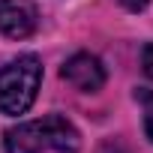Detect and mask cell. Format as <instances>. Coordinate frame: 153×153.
I'll list each match as a JSON object with an SVG mask.
<instances>
[{"mask_svg":"<svg viewBox=\"0 0 153 153\" xmlns=\"http://www.w3.org/2000/svg\"><path fill=\"white\" fill-rule=\"evenodd\" d=\"M3 147L6 153H78L81 150V135L66 117L51 114L42 120H27L18 123L12 129H6L3 135Z\"/></svg>","mask_w":153,"mask_h":153,"instance_id":"cell-1","label":"cell"},{"mask_svg":"<svg viewBox=\"0 0 153 153\" xmlns=\"http://www.w3.org/2000/svg\"><path fill=\"white\" fill-rule=\"evenodd\" d=\"M42 63L33 54H21L0 69V111L3 114H24L39 90Z\"/></svg>","mask_w":153,"mask_h":153,"instance_id":"cell-2","label":"cell"},{"mask_svg":"<svg viewBox=\"0 0 153 153\" xmlns=\"http://www.w3.org/2000/svg\"><path fill=\"white\" fill-rule=\"evenodd\" d=\"M60 75H63L75 90H84V93H96L105 84V66L93 54H72L63 63Z\"/></svg>","mask_w":153,"mask_h":153,"instance_id":"cell-3","label":"cell"},{"mask_svg":"<svg viewBox=\"0 0 153 153\" xmlns=\"http://www.w3.org/2000/svg\"><path fill=\"white\" fill-rule=\"evenodd\" d=\"M39 24L30 0H0V33L9 39H27Z\"/></svg>","mask_w":153,"mask_h":153,"instance_id":"cell-4","label":"cell"},{"mask_svg":"<svg viewBox=\"0 0 153 153\" xmlns=\"http://www.w3.org/2000/svg\"><path fill=\"white\" fill-rule=\"evenodd\" d=\"M141 63H144V72H147L150 78H153V42L144 48V54H141Z\"/></svg>","mask_w":153,"mask_h":153,"instance_id":"cell-5","label":"cell"},{"mask_svg":"<svg viewBox=\"0 0 153 153\" xmlns=\"http://www.w3.org/2000/svg\"><path fill=\"white\" fill-rule=\"evenodd\" d=\"M96 153H126V147H123L120 141H105V144H102Z\"/></svg>","mask_w":153,"mask_h":153,"instance_id":"cell-6","label":"cell"},{"mask_svg":"<svg viewBox=\"0 0 153 153\" xmlns=\"http://www.w3.org/2000/svg\"><path fill=\"white\" fill-rule=\"evenodd\" d=\"M117 3H120L123 9H129V12H141V9L147 6V0H117Z\"/></svg>","mask_w":153,"mask_h":153,"instance_id":"cell-7","label":"cell"},{"mask_svg":"<svg viewBox=\"0 0 153 153\" xmlns=\"http://www.w3.org/2000/svg\"><path fill=\"white\" fill-rule=\"evenodd\" d=\"M144 132H147V138L153 141V105L147 108V117H144Z\"/></svg>","mask_w":153,"mask_h":153,"instance_id":"cell-8","label":"cell"}]
</instances>
